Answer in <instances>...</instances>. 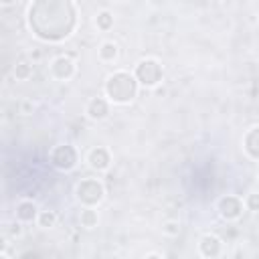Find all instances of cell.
Listing matches in <instances>:
<instances>
[{
  "label": "cell",
  "instance_id": "cell-1",
  "mask_svg": "<svg viewBox=\"0 0 259 259\" xmlns=\"http://www.w3.org/2000/svg\"><path fill=\"white\" fill-rule=\"evenodd\" d=\"M136 79L130 75V73H113L109 79H107V85H105V91L107 95L117 101V103H127L136 97Z\"/></svg>",
  "mask_w": 259,
  "mask_h": 259
},
{
  "label": "cell",
  "instance_id": "cell-2",
  "mask_svg": "<svg viewBox=\"0 0 259 259\" xmlns=\"http://www.w3.org/2000/svg\"><path fill=\"white\" fill-rule=\"evenodd\" d=\"M101 196H103V186H101L97 180L85 178V180L79 182V186H77V198H79L81 202H85V204H95V202L101 200Z\"/></svg>",
  "mask_w": 259,
  "mask_h": 259
},
{
  "label": "cell",
  "instance_id": "cell-3",
  "mask_svg": "<svg viewBox=\"0 0 259 259\" xmlns=\"http://www.w3.org/2000/svg\"><path fill=\"white\" fill-rule=\"evenodd\" d=\"M136 77H138L140 83H144V85H156V83L160 81V77H162V69H160V65H158L156 61L148 59V61H142V63L138 65Z\"/></svg>",
  "mask_w": 259,
  "mask_h": 259
},
{
  "label": "cell",
  "instance_id": "cell-4",
  "mask_svg": "<svg viewBox=\"0 0 259 259\" xmlns=\"http://www.w3.org/2000/svg\"><path fill=\"white\" fill-rule=\"evenodd\" d=\"M75 160H77V154L71 146H59L53 154V164L61 170H69L75 166Z\"/></svg>",
  "mask_w": 259,
  "mask_h": 259
},
{
  "label": "cell",
  "instance_id": "cell-5",
  "mask_svg": "<svg viewBox=\"0 0 259 259\" xmlns=\"http://www.w3.org/2000/svg\"><path fill=\"white\" fill-rule=\"evenodd\" d=\"M51 69H53V75H55L57 79H69V77L73 75V71H75L73 61H71L69 57H57V59L53 61Z\"/></svg>",
  "mask_w": 259,
  "mask_h": 259
},
{
  "label": "cell",
  "instance_id": "cell-6",
  "mask_svg": "<svg viewBox=\"0 0 259 259\" xmlns=\"http://www.w3.org/2000/svg\"><path fill=\"white\" fill-rule=\"evenodd\" d=\"M219 208H221V214H223V217H227V219H237V217L241 214V210H243V202H241L239 198H235V196H227V198L221 200Z\"/></svg>",
  "mask_w": 259,
  "mask_h": 259
},
{
  "label": "cell",
  "instance_id": "cell-7",
  "mask_svg": "<svg viewBox=\"0 0 259 259\" xmlns=\"http://www.w3.org/2000/svg\"><path fill=\"white\" fill-rule=\"evenodd\" d=\"M221 251V241L214 235H204L200 239V253L204 257H217Z\"/></svg>",
  "mask_w": 259,
  "mask_h": 259
},
{
  "label": "cell",
  "instance_id": "cell-8",
  "mask_svg": "<svg viewBox=\"0 0 259 259\" xmlns=\"http://www.w3.org/2000/svg\"><path fill=\"white\" fill-rule=\"evenodd\" d=\"M87 113H89L93 119H101V117H105V115L109 113L107 101H103V99H99V97L91 99V101H89V107H87Z\"/></svg>",
  "mask_w": 259,
  "mask_h": 259
},
{
  "label": "cell",
  "instance_id": "cell-9",
  "mask_svg": "<svg viewBox=\"0 0 259 259\" xmlns=\"http://www.w3.org/2000/svg\"><path fill=\"white\" fill-rule=\"evenodd\" d=\"M89 162H91L93 168H97V170H105V168L109 166V154H107V150H103V148H95V150L89 154Z\"/></svg>",
  "mask_w": 259,
  "mask_h": 259
},
{
  "label": "cell",
  "instance_id": "cell-10",
  "mask_svg": "<svg viewBox=\"0 0 259 259\" xmlns=\"http://www.w3.org/2000/svg\"><path fill=\"white\" fill-rule=\"evenodd\" d=\"M16 217H18L20 221H32V219L36 217V206H34V202H30V200L20 202V204L16 206Z\"/></svg>",
  "mask_w": 259,
  "mask_h": 259
},
{
  "label": "cell",
  "instance_id": "cell-11",
  "mask_svg": "<svg viewBox=\"0 0 259 259\" xmlns=\"http://www.w3.org/2000/svg\"><path fill=\"white\" fill-rule=\"evenodd\" d=\"M245 146H247V152L259 160V127H255L253 132H249L247 140H245Z\"/></svg>",
  "mask_w": 259,
  "mask_h": 259
},
{
  "label": "cell",
  "instance_id": "cell-12",
  "mask_svg": "<svg viewBox=\"0 0 259 259\" xmlns=\"http://www.w3.org/2000/svg\"><path fill=\"white\" fill-rule=\"evenodd\" d=\"M79 221L85 229H93L97 225V212L93 208H83L81 214H79Z\"/></svg>",
  "mask_w": 259,
  "mask_h": 259
},
{
  "label": "cell",
  "instance_id": "cell-13",
  "mask_svg": "<svg viewBox=\"0 0 259 259\" xmlns=\"http://www.w3.org/2000/svg\"><path fill=\"white\" fill-rule=\"evenodd\" d=\"M115 55H117V47H115L113 42H103V45H101V49H99V57H101L103 61H113Z\"/></svg>",
  "mask_w": 259,
  "mask_h": 259
},
{
  "label": "cell",
  "instance_id": "cell-14",
  "mask_svg": "<svg viewBox=\"0 0 259 259\" xmlns=\"http://www.w3.org/2000/svg\"><path fill=\"white\" fill-rule=\"evenodd\" d=\"M38 223H40V227L49 229V227H53V225L57 223V214H55L53 210H42V212L38 214Z\"/></svg>",
  "mask_w": 259,
  "mask_h": 259
},
{
  "label": "cell",
  "instance_id": "cell-15",
  "mask_svg": "<svg viewBox=\"0 0 259 259\" xmlns=\"http://www.w3.org/2000/svg\"><path fill=\"white\" fill-rule=\"evenodd\" d=\"M30 71H32V65H30V63H18L16 69H14V75H16L18 79H26V77L30 75Z\"/></svg>",
  "mask_w": 259,
  "mask_h": 259
},
{
  "label": "cell",
  "instance_id": "cell-16",
  "mask_svg": "<svg viewBox=\"0 0 259 259\" xmlns=\"http://www.w3.org/2000/svg\"><path fill=\"white\" fill-rule=\"evenodd\" d=\"M245 204H247V208H251V210H259V192H251V194L247 196Z\"/></svg>",
  "mask_w": 259,
  "mask_h": 259
},
{
  "label": "cell",
  "instance_id": "cell-17",
  "mask_svg": "<svg viewBox=\"0 0 259 259\" xmlns=\"http://www.w3.org/2000/svg\"><path fill=\"white\" fill-rule=\"evenodd\" d=\"M97 24H99L101 28H109V24H111V14H109V12H101V14L97 16Z\"/></svg>",
  "mask_w": 259,
  "mask_h": 259
},
{
  "label": "cell",
  "instance_id": "cell-18",
  "mask_svg": "<svg viewBox=\"0 0 259 259\" xmlns=\"http://www.w3.org/2000/svg\"><path fill=\"white\" fill-rule=\"evenodd\" d=\"M178 231H180V227H178V223H166V227H164V233H168V235H178Z\"/></svg>",
  "mask_w": 259,
  "mask_h": 259
},
{
  "label": "cell",
  "instance_id": "cell-19",
  "mask_svg": "<svg viewBox=\"0 0 259 259\" xmlns=\"http://www.w3.org/2000/svg\"><path fill=\"white\" fill-rule=\"evenodd\" d=\"M10 227H12V229H10L12 237H18V235H20V231H22V229H20V225H18V223H14V225H10Z\"/></svg>",
  "mask_w": 259,
  "mask_h": 259
},
{
  "label": "cell",
  "instance_id": "cell-20",
  "mask_svg": "<svg viewBox=\"0 0 259 259\" xmlns=\"http://www.w3.org/2000/svg\"><path fill=\"white\" fill-rule=\"evenodd\" d=\"M146 259H162V257H160V255H148Z\"/></svg>",
  "mask_w": 259,
  "mask_h": 259
},
{
  "label": "cell",
  "instance_id": "cell-21",
  "mask_svg": "<svg viewBox=\"0 0 259 259\" xmlns=\"http://www.w3.org/2000/svg\"><path fill=\"white\" fill-rule=\"evenodd\" d=\"M2 259H8V257H6V255H2Z\"/></svg>",
  "mask_w": 259,
  "mask_h": 259
}]
</instances>
